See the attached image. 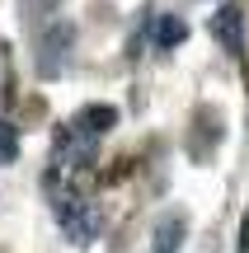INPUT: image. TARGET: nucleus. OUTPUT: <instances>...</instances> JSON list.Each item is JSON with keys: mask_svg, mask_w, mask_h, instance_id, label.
I'll return each mask as SVG.
<instances>
[{"mask_svg": "<svg viewBox=\"0 0 249 253\" xmlns=\"http://www.w3.org/2000/svg\"><path fill=\"white\" fill-rule=\"evenodd\" d=\"M52 216L61 220V230L75 239V244H94V239H99V207H94L75 183L52 188Z\"/></svg>", "mask_w": 249, "mask_h": 253, "instance_id": "1", "label": "nucleus"}, {"mask_svg": "<svg viewBox=\"0 0 249 253\" xmlns=\"http://www.w3.org/2000/svg\"><path fill=\"white\" fill-rule=\"evenodd\" d=\"M75 61V24H66V19H52V24H43V33H38V75L43 80H61L66 71H71Z\"/></svg>", "mask_w": 249, "mask_h": 253, "instance_id": "2", "label": "nucleus"}, {"mask_svg": "<svg viewBox=\"0 0 249 253\" xmlns=\"http://www.w3.org/2000/svg\"><path fill=\"white\" fill-rule=\"evenodd\" d=\"M212 38L226 56H245V9L240 5H221L212 14Z\"/></svg>", "mask_w": 249, "mask_h": 253, "instance_id": "3", "label": "nucleus"}, {"mask_svg": "<svg viewBox=\"0 0 249 253\" xmlns=\"http://www.w3.org/2000/svg\"><path fill=\"white\" fill-rule=\"evenodd\" d=\"M66 126L80 131V136H90V141H103V136L118 126V108H113V103H85V108L75 113Z\"/></svg>", "mask_w": 249, "mask_h": 253, "instance_id": "4", "label": "nucleus"}, {"mask_svg": "<svg viewBox=\"0 0 249 253\" xmlns=\"http://www.w3.org/2000/svg\"><path fill=\"white\" fill-rule=\"evenodd\" d=\"M184 235H188V216L184 211H165L155 220V253H179L184 249Z\"/></svg>", "mask_w": 249, "mask_h": 253, "instance_id": "5", "label": "nucleus"}, {"mask_svg": "<svg viewBox=\"0 0 249 253\" xmlns=\"http://www.w3.org/2000/svg\"><path fill=\"white\" fill-rule=\"evenodd\" d=\"M184 38H188V19L184 14H160L155 19V47L160 52H174Z\"/></svg>", "mask_w": 249, "mask_h": 253, "instance_id": "6", "label": "nucleus"}, {"mask_svg": "<svg viewBox=\"0 0 249 253\" xmlns=\"http://www.w3.org/2000/svg\"><path fill=\"white\" fill-rule=\"evenodd\" d=\"M14 160H19V126L0 118V164H14Z\"/></svg>", "mask_w": 249, "mask_h": 253, "instance_id": "7", "label": "nucleus"}, {"mask_svg": "<svg viewBox=\"0 0 249 253\" xmlns=\"http://www.w3.org/2000/svg\"><path fill=\"white\" fill-rule=\"evenodd\" d=\"M56 5H61V0H24V14L33 19V24H47V19L56 14Z\"/></svg>", "mask_w": 249, "mask_h": 253, "instance_id": "8", "label": "nucleus"}, {"mask_svg": "<svg viewBox=\"0 0 249 253\" xmlns=\"http://www.w3.org/2000/svg\"><path fill=\"white\" fill-rule=\"evenodd\" d=\"M235 253H249V211H245V220H240V244H235Z\"/></svg>", "mask_w": 249, "mask_h": 253, "instance_id": "9", "label": "nucleus"}]
</instances>
